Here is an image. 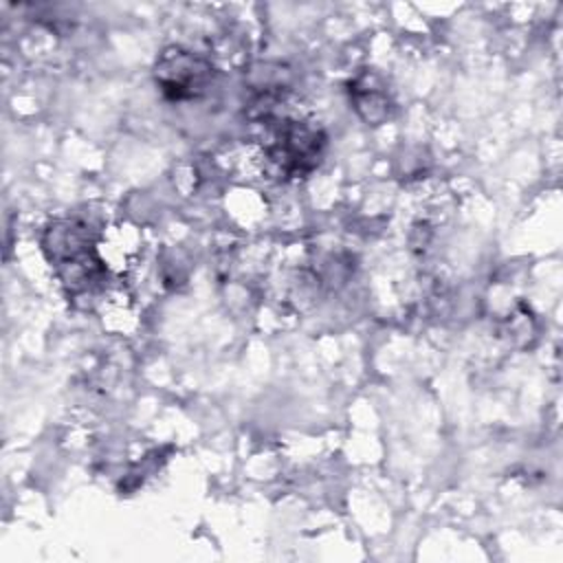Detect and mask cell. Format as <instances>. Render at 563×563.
I'll return each instance as SVG.
<instances>
[{
    "mask_svg": "<svg viewBox=\"0 0 563 563\" xmlns=\"http://www.w3.org/2000/svg\"><path fill=\"white\" fill-rule=\"evenodd\" d=\"M154 81L172 101L198 99L213 81V66L200 53L183 46H169L156 57Z\"/></svg>",
    "mask_w": 563,
    "mask_h": 563,
    "instance_id": "2",
    "label": "cell"
},
{
    "mask_svg": "<svg viewBox=\"0 0 563 563\" xmlns=\"http://www.w3.org/2000/svg\"><path fill=\"white\" fill-rule=\"evenodd\" d=\"M350 97H352V103L363 121L378 125L389 117L391 97H389L387 86L383 84V79L376 73H372V70L361 73L350 84Z\"/></svg>",
    "mask_w": 563,
    "mask_h": 563,
    "instance_id": "3",
    "label": "cell"
},
{
    "mask_svg": "<svg viewBox=\"0 0 563 563\" xmlns=\"http://www.w3.org/2000/svg\"><path fill=\"white\" fill-rule=\"evenodd\" d=\"M264 123L268 125L264 156L282 176H303L317 167L325 145L321 128L292 117L268 119Z\"/></svg>",
    "mask_w": 563,
    "mask_h": 563,
    "instance_id": "1",
    "label": "cell"
}]
</instances>
